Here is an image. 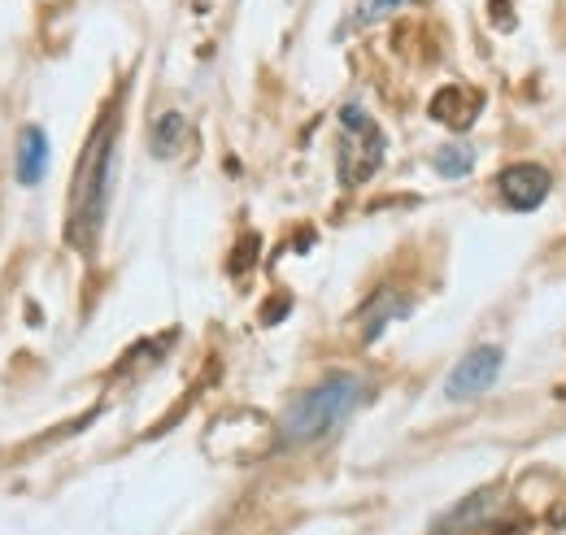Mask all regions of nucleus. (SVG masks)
Returning a JSON list of instances; mask_svg holds the SVG:
<instances>
[{"label":"nucleus","mask_w":566,"mask_h":535,"mask_svg":"<svg viewBox=\"0 0 566 535\" xmlns=\"http://www.w3.org/2000/svg\"><path fill=\"white\" fill-rule=\"evenodd\" d=\"M114 170H118V114L109 109L96 132L87 139L83 157H78V175L71 188V244L74 249H92L101 227H105V209L114 197Z\"/></svg>","instance_id":"1"},{"label":"nucleus","mask_w":566,"mask_h":535,"mask_svg":"<svg viewBox=\"0 0 566 535\" xmlns=\"http://www.w3.org/2000/svg\"><path fill=\"white\" fill-rule=\"evenodd\" d=\"M370 397V384L357 375H327L323 384L296 392L280 413V449H305L332 436L357 405Z\"/></svg>","instance_id":"2"},{"label":"nucleus","mask_w":566,"mask_h":535,"mask_svg":"<svg viewBox=\"0 0 566 535\" xmlns=\"http://www.w3.org/2000/svg\"><path fill=\"white\" fill-rule=\"evenodd\" d=\"M501 366H505V353H501L496 344L471 348V353L449 370V379H444V397H449V401H475V397H484V392L496 384Z\"/></svg>","instance_id":"3"},{"label":"nucleus","mask_w":566,"mask_h":535,"mask_svg":"<svg viewBox=\"0 0 566 535\" xmlns=\"http://www.w3.org/2000/svg\"><path fill=\"white\" fill-rule=\"evenodd\" d=\"M549 188H554V179H549V170H545V166H536V161L505 166V170H501V179H496L501 201L510 204L514 213H532V209H541L545 197H549Z\"/></svg>","instance_id":"4"},{"label":"nucleus","mask_w":566,"mask_h":535,"mask_svg":"<svg viewBox=\"0 0 566 535\" xmlns=\"http://www.w3.org/2000/svg\"><path fill=\"white\" fill-rule=\"evenodd\" d=\"M13 170H18V183H22V188H35V183L44 179V170H49V135L40 132V127H27V132H22Z\"/></svg>","instance_id":"5"},{"label":"nucleus","mask_w":566,"mask_h":535,"mask_svg":"<svg viewBox=\"0 0 566 535\" xmlns=\"http://www.w3.org/2000/svg\"><path fill=\"white\" fill-rule=\"evenodd\" d=\"M493 501H496L493 487L471 492L467 501H458V505H453V510L431 527V535H458V532H467V527H475V523H484V518H489V510H493Z\"/></svg>","instance_id":"6"},{"label":"nucleus","mask_w":566,"mask_h":535,"mask_svg":"<svg viewBox=\"0 0 566 535\" xmlns=\"http://www.w3.org/2000/svg\"><path fill=\"white\" fill-rule=\"evenodd\" d=\"M410 314V301L406 296H397V292H379L370 305H366V318H361V339L370 344V339H379L388 323H397V318H406Z\"/></svg>","instance_id":"7"},{"label":"nucleus","mask_w":566,"mask_h":535,"mask_svg":"<svg viewBox=\"0 0 566 535\" xmlns=\"http://www.w3.org/2000/svg\"><path fill=\"white\" fill-rule=\"evenodd\" d=\"M184 139H188V123H184V114H161V118L153 123V139H148V148H153V157H175V153L184 148Z\"/></svg>","instance_id":"8"},{"label":"nucleus","mask_w":566,"mask_h":535,"mask_svg":"<svg viewBox=\"0 0 566 535\" xmlns=\"http://www.w3.org/2000/svg\"><path fill=\"white\" fill-rule=\"evenodd\" d=\"M436 170H440L444 179H467V175L475 170V148H467V144H444V148L436 153Z\"/></svg>","instance_id":"9"},{"label":"nucleus","mask_w":566,"mask_h":535,"mask_svg":"<svg viewBox=\"0 0 566 535\" xmlns=\"http://www.w3.org/2000/svg\"><path fill=\"white\" fill-rule=\"evenodd\" d=\"M406 0H361L354 9V22L349 27H366V22H379V18H388L392 9H401Z\"/></svg>","instance_id":"10"}]
</instances>
